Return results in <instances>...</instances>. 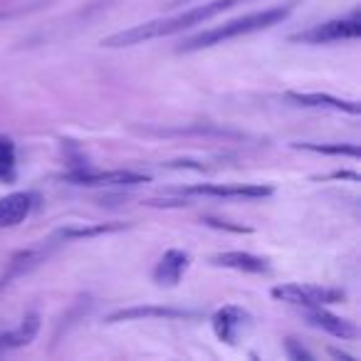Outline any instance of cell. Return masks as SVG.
Instances as JSON below:
<instances>
[{"instance_id":"cell-19","label":"cell","mask_w":361,"mask_h":361,"mask_svg":"<svg viewBox=\"0 0 361 361\" xmlns=\"http://www.w3.org/2000/svg\"><path fill=\"white\" fill-rule=\"evenodd\" d=\"M0 164L13 166V144L3 136H0Z\"/></svg>"},{"instance_id":"cell-3","label":"cell","mask_w":361,"mask_h":361,"mask_svg":"<svg viewBox=\"0 0 361 361\" xmlns=\"http://www.w3.org/2000/svg\"><path fill=\"white\" fill-rule=\"evenodd\" d=\"M272 297L280 302L295 307H326L336 305V302L344 300V292L331 290V287H317V285H277L272 287Z\"/></svg>"},{"instance_id":"cell-16","label":"cell","mask_w":361,"mask_h":361,"mask_svg":"<svg viewBox=\"0 0 361 361\" xmlns=\"http://www.w3.org/2000/svg\"><path fill=\"white\" fill-rule=\"evenodd\" d=\"M144 131H154L161 136H171V134H198V136H223V139H240V131H231V129H221V126H211V124H198L191 129H144Z\"/></svg>"},{"instance_id":"cell-18","label":"cell","mask_w":361,"mask_h":361,"mask_svg":"<svg viewBox=\"0 0 361 361\" xmlns=\"http://www.w3.org/2000/svg\"><path fill=\"white\" fill-rule=\"evenodd\" d=\"M285 349H287V354H290V359H295V361H312L310 351L302 349V346H297L295 339H287L285 341Z\"/></svg>"},{"instance_id":"cell-4","label":"cell","mask_w":361,"mask_h":361,"mask_svg":"<svg viewBox=\"0 0 361 361\" xmlns=\"http://www.w3.org/2000/svg\"><path fill=\"white\" fill-rule=\"evenodd\" d=\"M361 35V20L354 18H339V20H326L322 25H314L310 30L300 32L292 40L310 42V45H322V42H336V40H356Z\"/></svg>"},{"instance_id":"cell-17","label":"cell","mask_w":361,"mask_h":361,"mask_svg":"<svg viewBox=\"0 0 361 361\" xmlns=\"http://www.w3.org/2000/svg\"><path fill=\"white\" fill-rule=\"evenodd\" d=\"M292 149L312 151V154H329V156H351L359 159V146L356 144H292Z\"/></svg>"},{"instance_id":"cell-1","label":"cell","mask_w":361,"mask_h":361,"mask_svg":"<svg viewBox=\"0 0 361 361\" xmlns=\"http://www.w3.org/2000/svg\"><path fill=\"white\" fill-rule=\"evenodd\" d=\"M240 3H245V0H213V3H203V6H196V8H191V11L180 13V16L141 23V25H134V27H129V30H121V32H114V35L104 37L102 47H131V45H141V42H146V40H156V37L176 35V32H183V30H188V27L203 25L206 20H211V18L240 6Z\"/></svg>"},{"instance_id":"cell-15","label":"cell","mask_w":361,"mask_h":361,"mask_svg":"<svg viewBox=\"0 0 361 361\" xmlns=\"http://www.w3.org/2000/svg\"><path fill=\"white\" fill-rule=\"evenodd\" d=\"M126 223H97V226H82V228H62L57 233V238L62 240H82V238H97V235H106V233H116V231H126Z\"/></svg>"},{"instance_id":"cell-2","label":"cell","mask_w":361,"mask_h":361,"mask_svg":"<svg viewBox=\"0 0 361 361\" xmlns=\"http://www.w3.org/2000/svg\"><path fill=\"white\" fill-rule=\"evenodd\" d=\"M292 11H295V6H292V3H287V6H277V8H267V11L247 13V16L235 18V20H228V23H223V25H218V27H211V30H203L201 35H196V37H191V40L183 42V45L178 47V52L206 50V47L223 45V42L235 40V37L267 30V27H272V25H280V23L285 20Z\"/></svg>"},{"instance_id":"cell-13","label":"cell","mask_w":361,"mask_h":361,"mask_svg":"<svg viewBox=\"0 0 361 361\" xmlns=\"http://www.w3.org/2000/svg\"><path fill=\"white\" fill-rule=\"evenodd\" d=\"M32 208V198L27 193H11L0 198V228H13L27 218Z\"/></svg>"},{"instance_id":"cell-9","label":"cell","mask_w":361,"mask_h":361,"mask_svg":"<svg viewBox=\"0 0 361 361\" xmlns=\"http://www.w3.org/2000/svg\"><path fill=\"white\" fill-rule=\"evenodd\" d=\"M188 265H191V255H188V252H183V250L164 252V257H161L154 270L156 285H161V287L178 285V280L183 277V272L188 270Z\"/></svg>"},{"instance_id":"cell-5","label":"cell","mask_w":361,"mask_h":361,"mask_svg":"<svg viewBox=\"0 0 361 361\" xmlns=\"http://www.w3.org/2000/svg\"><path fill=\"white\" fill-rule=\"evenodd\" d=\"M67 183L87 188H102V186H139L146 183L149 176L136 173V171H72L65 176Z\"/></svg>"},{"instance_id":"cell-6","label":"cell","mask_w":361,"mask_h":361,"mask_svg":"<svg viewBox=\"0 0 361 361\" xmlns=\"http://www.w3.org/2000/svg\"><path fill=\"white\" fill-rule=\"evenodd\" d=\"M250 326H252V319L243 307L228 305L213 314V331H216L218 339L231 346H235L238 341L250 331Z\"/></svg>"},{"instance_id":"cell-10","label":"cell","mask_w":361,"mask_h":361,"mask_svg":"<svg viewBox=\"0 0 361 361\" xmlns=\"http://www.w3.org/2000/svg\"><path fill=\"white\" fill-rule=\"evenodd\" d=\"M307 322H310L312 326H317V329L329 331L336 339H356V336H359V329H356L354 322L341 319V317L326 312L324 307H312V310L307 312Z\"/></svg>"},{"instance_id":"cell-20","label":"cell","mask_w":361,"mask_h":361,"mask_svg":"<svg viewBox=\"0 0 361 361\" xmlns=\"http://www.w3.org/2000/svg\"><path fill=\"white\" fill-rule=\"evenodd\" d=\"M206 223H208V226H213V228H226V231H233V233H250V228H245V226H231V223L216 221V218H206Z\"/></svg>"},{"instance_id":"cell-11","label":"cell","mask_w":361,"mask_h":361,"mask_svg":"<svg viewBox=\"0 0 361 361\" xmlns=\"http://www.w3.org/2000/svg\"><path fill=\"white\" fill-rule=\"evenodd\" d=\"M287 99L295 102L300 106H312V109H334V111H349V114H359L361 106L359 102H346L339 97L331 94H319V92H312V94H302V92H287Z\"/></svg>"},{"instance_id":"cell-14","label":"cell","mask_w":361,"mask_h":361,"mask_svg":"<svg viewBox=\"0 0 361 361\" xmlns=\"http://www.w3.org/2000/svg\"><path fill=\"white\" fill-rule=\"evenodd\" d=\"M37 329H40V319L35 314L27 317L18 329L8 331V334H0V351H8V349H18V346H27L32 339H35Z\"/></svg>"},{"instance_id":"cell-8","label":"cell","mask_w":361,"mask_h":361,"mask_svg":"<svg viewBox=\"0 0 361 361\" xmlns=\"http://www.w3.org/2000/svg\"><path fill=\"white\" fill-rule=\"evenodd\" d=\"M196 312L191 310H176V307H129V310L111 312L106 317L109 324L116 322H136V319H191Z\"/></svg>"},{"instance_id":"cell-12","label":"cell","mask_w":361,"mask_h":361,"mask_svg":"<svg viewBox=\"0 0 361 361\" xmlns=\"http://www.w3.org/2000/svg\"><path fill=\"white\" fill-rule=\"evenodd\" d=\"M213 265L218 267H231V270H240V272H252V275H262V272L270 270L265 257L250 255V252H221V255L211 257Z\"/></svg>"},{"instance_id":"cell-21","label":"cell","mask_w":361,"mask_h":361,"mask_svg":"<svg viewBox=\"0 0 361 361\" xmlns=\"http://www.w3.org/2000/svg\"><path fill=\"white\" fill-rule=\"evenodd\" d=\"M329 354H331V356H336V359H341V361H354V359H351V356L341 354V351H336V349H329Z\"/></svg>"},{"instance_id":"cell-7","label":"cell","mask_w":361,"mask_h":361,"mask_svg":"<svg viewBox=\"0 0 361 361\" xmlns=\"http://www.w3.org/2000/svg\"><path fill=\"white\" fill-rule=\"evenodd\" d=\"M186 196H211V198H267L272 196L270 186H257V183H208V186H188Z\"/></svg>"}]
</instances>
